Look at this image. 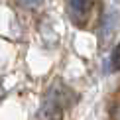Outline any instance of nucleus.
<instances>
[{"label": "nucleus", "instance_id": "obj_5", "mask_svg": "<svg viewBox=\"0 0 120 120\" xmlns=\"http://www.w3.org/2000/svg\"><path fill=\"white\" fill-rule=\"evenodd\" d=\"M116 120H120V108L116 110Z\"/></svg>", "mask_w": 120, "mask_h": 120}, {"label": "nucleus", "instance_id": "obj_3", "mask_svg": "<svg viewBox=\"0 0 120 120\" xmlns=\"http://www.w3.org/2000/svg\"><path fill=\"white\" fill-rule=\"evenodd\" d=\"M67 10L77 24H83L91 12V0H67Z\"/></svg>", "mask_w": 120, "mask_h": 120}, {"label": "nucleus", "instance_id": "obj_2", "mask_svg": "<svg viewBox=\"0 0 120 120\" xmlns=\"http://www.w3.org/2000/svg\"><path fill=\"white\" fill-rule=\"evenodd\" d=\"M118 22H120V18H118L116 10H106L104 12L102 22H101V41L102 43H106V41L112 39V36L116 34Z\"/></svg>", "mask_w": 120, "mask_h": 120}, {"label": "nucleus", "instance_id": "obj_6", "mask_svg": "<svg viewBox=\"0 0 120 120\" xmlns=\"http://www.w3.org/2000/svg\"><path fill=\"white\" fill-rule=\"evenodd\" d=\"M4 97V91H2V87H0V98H2Z\"/></svg>", "mask_w": 120, "mask_h": 120}, {"label": "nucleus", "instance_id": "obj_4", "mask_svg": "<svg viewBox=\"0 0 120 120\" xmlns=\"http://www.w3.org/2000/svg\"><path fill=\"white\" fill-rule=\"evenodd\" d=\"M104 71H106V73H116V71H120V43H116V45L112 47L108 59L104 61Z\"/></svg>", "mask_w": 120, "mask_h": 120}, {"label": "nucleus", "instance_id": "obj_1", "mask_svg": "<svg viewBox=\"0 0 120 120\" xmlns=\"http://www.w3.org/2000/svg\"><path fill=\"white\" fill-rule=\"evenodd\" d=\"M67 106V91L61 85H55L43 97V102L38 110V120H61Z\"/></svg>", "mask_w": 120, "mask_h": 120}]
</instances>
